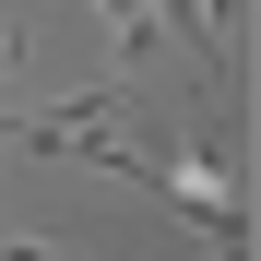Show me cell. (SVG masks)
<instances>
[{
  "instance_id": "cell-1",
  "label": "cell",
  "mask_w": 261,
  "mask_h": 261,
  "mask_svg": "<svg viewBox=\"0 0 261 261\" xmlns=\"http://www.w3.org/2000/svg\"><path fill=\"white\" fill-rule=\"evenodd\" d=\"M154 24H178L190 36V60H214V71H238V12H226V0H154Z\"/></svg>"
},
{
  "instance_id": "cell-3",
  "label": "cell",
  "mask_w": 261,
  "mask_h": 261,
  "mask_svg": "<svg viewBox=\"0 0 261 261\" xmlns=\"http://www.w3.org/2000/svg\"><path fill=\"white\" fill-rule=\"evenodd\" d=\"M0 261H71V249H48V238H0Z\"/></svg>"
},
{
  "instance_id": "cell-2",
  "label": "cell",
  "mask_w": 261,
  "mask_h": 261,
  "mask_svg": "<svg viewBox=\"0 0 261 261\" xmlns=\"http://www.w3.org/2000/svg\"><path fill=\"white\" fill-rule=\"evenodd\" d=\"M143 48H154V12L143 0H107V71H143Z\"/></svg>"
}]
</instances>
